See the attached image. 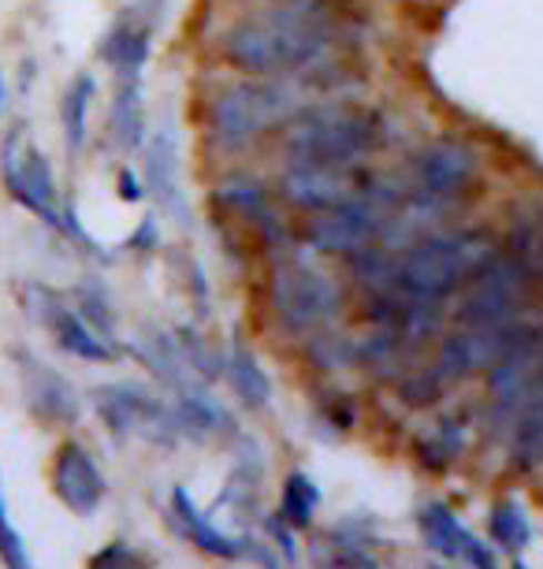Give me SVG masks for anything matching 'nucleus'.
I'll list each match as a JSON object with an SVG mask.
<instances>
[{
    "mask_svg": "<svg viewBox=\"0 0 543 569\" xmlns=\"http://www.w3.org/2000/svg\"><path fill=\"white\" fill-rule=\"evenodd\" d=\"M343 38V19L328 0H283L269 12L223 30L220 52L231 68L275 79L316 68Z\"/></svg>",
    "mask_w": 543,
    "mask_h": 569,
    "instance_id": "1",
    "label": "nucleus"
},
{
    "mask_svg": "<svg viewBox=\"0 0 543 569\" xmlns=\"http://www.w3.org/2000/svg\"><path fill=\"white\" fill-rule=\"evenodd\" d=\"M499 253L495 239L487 231H440L424 234L406 253L395 257V291L418 302L451 298L457 287H465L481 268Z\"/></svg>",
    "mask_w": 543,
    "mask_h": 569,
    "instance_id": "2",
    "label": "nucleus"
},
{
    "mask_svg": "<svg viewBox=\"0 0 543 569\" xmlns=\"http://www.w3.org/2000/svg\"><path fill=\"white\" fill-rule=\"evenodd\" d=\"M383 142V123L361 104H313L286 123V160L298 164H361Z\"/></svg>",
    "mask_w": 543,
    "mask_h": 569,
    "instance_id": "3",
    "label": "nucleus"
},
{
    "mask_svg": "<svg viewBox=\"0 0 543 569\" xmlns=\"http://www.w3.org/2000/svg\"><path fill=\"white\" fill-rule=\"evenodd\" d=\"M294 98L280 82H239L220 90L209 104V131L220 149H247L261 142L275 123H291Z\"/></svg>",
    "mask_w": 543,
    "mask_h": 569,
    "instance_id": "4",
    "label": "nucleus"
},
{
    "mask_svg": "<svg viewBox=\"0 0 543 569\" xmlns=\"http://www.w3.org/2000/svg\"><path fill=\"white\" fill-rule=\"evenodd\" d=\"M540 279V268L517 261L514 253H495L470 283L457 306V328H510Z\"/></svg>",
    "mask_w": 543,
    "mask_h": 569,
    "instance_id": "5",
    "label": "nucleus"
},
{
    "mask_svg": "<svg viewBox=\"0 0 543 569\" xmlns=\"http://www.w3.org/2000/svg\"><path fill=\"white\" fill-rule=\"evenodd\" d=\"M543 380V328L517 325L503 353L487 365V428L492 436H510L514 417Z\"/></svg>",
    "mask_w": 543,
    "mask_h": 569,
    "instance_id": "6",
    "label": "nucleus"
},
{
    "mask_svg": "<svg viewBox=\"0 0 543 569\" xmlns=\"http://www.w3.org/2000/svg\"><path fill=\"white\" fill-rule=\"evenodd\" d=\"M481 179V157L462 138L429 142L410 160V198L421 209H451L473 194Z\"/></svg>",
    "mask_w": 543,
    "mask_h": 569,
    "instance_id": "7",
    "label": "nucleus"
},
{
    "mask_svg": "<svg viewBox=\"0 0 543 569\" xmlns=\"http://www.w3.org/2000/svg\"><path fill=\"white\" fill-rule=\"evenodd\" d=\"M269 298H272L275 320H280L286 331H294V336H313V331H321L339 309V291L332 287V279L302 261H286L275 268Z\"/></svg>",
    "mask_w": 543,
    "mask_h": 569,
    "instance_id": "8",
    "label": "nucleus"
},
{
    "mask_svg": "<svg viewBox=\"0 0 543 569\" xmlns=\"http://www.w3.org/2000/svg\"><path fill=\"white\" fill-rule=\"evenodd\" d=\"M372 187H376V179L361 171V164H298V160H286L280 179V194L302 212H328L358 198L380 194Z\"/></svg>",
    "mask_w": 543,
    "mask_h": 569,
    "instance_id": "9",
    "label": "nucleus"
},
{
    "mask_svg": "<svg viewBox=\"0 0 543 569\" xmlns=\"http://www.w3.org/2000/svg\"><path fill=\"white\" fill-rule=\"evenodd\" d=\"M93 406H98L101 421L109 425L112 436H149V439H164L172 443L179 436L175 410L161 406V399H153L145 388L138 383H104L93 391Z\"/></svg>",
    "mask_w": 543,
    "mask_h": 569,
    "instance_id": "10",
    "label": "nucleus"
},
{
    "mask_svg": "<svg viewBox=\"0 0 543 569\" xmlns=\"http://www.w3.org/2000/svg\"><path fill=\"white\" fill-rule=\"evenodd\" d=\"M383 194H369V198H358L350 206H339V209H328V212H313V220L305 223V239L316 246L321 253H358L365 246L380 242L383 228Z\"/></svg>",
    "mask_w": 543,
    "mask_h": 569,
    "instance_id": "11",
    "label": "nucleus"
},
{
    "mask_svg": "<svg viewBox=\"0 0 543 569\" xmlns=\"http://www.w3.org/2000/svg\"><path fill=\"white\" fill-rule=\"evenodd\" d=\"M0 171H4L8 190L46 223H60V201H57V179H52L49 160L41 157L38 146H30L23 134H12L0 153Z\"/></svg>",
    "mask_w": 543,
    "mask_h": 569,
    "instance_id": "12",
    "label": "nucleus"
},
{
    "mask_svg": "<svg viewBox=\"0 0 543 569\" xmlns=\"http://www.w3.org/2000/svg\"><path fill=\"white\" fill-rule=\"evenodd\" d=\"M52 491L79 518H90L104 502V472L82 443H63L52 458Z\"/></svg>",
    "mask_w": 543,
    "mask_h": 569,
    "instance_id": "13",
    "label": "nucleus"
},
{
    "mask_svg": "<svg viewBox=\"0 0 543 569\" xmlns=\"http://www.w3.org/2000/svg\"><path fill=\"white\" fill-rule=\"evenodd\" d=\"M145 182L153 190V198L161 201L164 212H172L179 223L190 220L183 179H179V134L172 123H164L161 131H153L145 146Z\"/></svg>",
    "mask_w": 543,
    "mask_h": 569,
    "instance_id": "14",
    "label": "nucleus"
},
{
    "mask_svg": "<svg viewBox=\"0 0 543 569\" xmlns=\"http://www.w3.org/2000/svg\"><path fill=\"white\" fill-rule=\"evenodd\" d=\"M38 317L46 320V328L52 331V336H57V342H60L63 350L74 353V358H82V361H112L115 358V350L109 347V339H104L101 331L79 313V309L63 306L60 298H52V295L41 291Z\"/></svg>",
    "mask_w": 543,
    "mask_h": 569,
    "instance_id": "15",
    "label": "nucleus"
},
{
    "mask_svg": "<svg viewBox=\"0 0 543 569\" xmlns=\"http://www.w3.org/2000/svg\"><path fill=\"white\" fill-rule=\"evenodd\" d=\"M153 23L157 19L145 16H123L101 41V60L120 74V79H142V68L153 49Z\"/></svg>",
    "mask_w": 543,
    "mask_h": 569,
    "instance_id": "16",
    "label": "nucleus"
},
{
    "mask_svg": "<svg viewBox=\"0 0 543 569\" xmlns=\"http://www.w3.org/2000/svg\"><path fill=\"white\" fill-rule=\"evenodd\" d=\"M23 383H27V399L30 406L49 417V421H74L79 413V399H74V388L63 376H57L49 365L41 361H23Z\"/></svg>",
    "mask_w": 543,
    "mask_h": 569,
    "instance_id": "17",
    "label": "nucleus"
},
{
    "mask_svg": "<svg viewBox=\"0 0 543 569\" xmlns=\"http://www.w3.org/2000/svg\"><path fill=\"white\" fill-rule=\"evenodd\" d=\"M510 466L521 472L543 466V380L532 388L510 428Z\"/></svg>",
    "mask_w": 543,
    "mask_h": 569,
    "instance_id": "18",
    "label": "nucleus"
},
{
    "mask_svg": "<svg viewBox=\"0 0 543 569\" xmlns=\"http://www.w3.org/2000/svg\"><path fill=\"white\" fill-rule=\"evenodd\" d=\"M217 201L228 209H235L239 217L253 220V228H258L264 239H275V234H283V223L275 220L272 212V201L264 194V187L258 179H247V176H235L228 182H220L217 187Z\"/></svg>",
    "mask_w": 543,
    "mask_h": 569,
    "instance_id": "19",
    "label": "nucleus"
},
{
    "mask_svg": "<svg viewBox=\"0 0 543 569\" xmlns=\"http://www.w3.org/2000/svg\"><path fill=\"white\" fill-rule=\"evenodd\" d=\"M172 510H175V518L179 525H183V532L194 540V547H201L205 555L212 558H242L247 555V540H235V536H228V532H220L217 525H212L205 513H201L194 502H190V496L183 488H175V496H172Z\"/></svg>",
    "mask_w": 543,
    "mask_h": 569,
    "instance_id": "20",
    "label": "nucleus"
},
{
    "mask_svg": "<svg viewBox=\"0 0 543 569\" xmlns=\"http://www.w3.org/2000/svg\"><path fill=\"white\" fill-rule=\"evenodd\" d=\"M175 421H179V432H194V436H217L220 428H231V417L228 410L212 399V395L194 383V376H190L187 383H179L175 388Z\"/></svg>",
    "mask_w": 543,
    "mask_h": 569,
    "instance_id": "21",
    "label": "nucleus"
},
{
    "mask_svg": "<svg viewBox=\"0 0 543 569\" xmlns=\"http://www.w3.org/2000/svg\"><path fill=\"white\" fill-rule=\"evenodd\" d=\"M418 525H421V536H424V547L440 558H465V547H470L473 536L465 532V525L454 518L451 507L443 502H429L421 513H418Z\"/></svg>",
    "mask_w": 543,
    "mask_h": 569,
    "instance_id": "22",
    "label": "nucleus"
},
{
    "mask_svg": "<svg viewBox=\"0 0 543 569\" xmlns=\"http://www.w3.org/2000/svg\"><path fill=\"white\" fill-rule=\"evenodd\" d=\"M112 138L123 149H138L145 142L142 79H120V90H115L112 101Z\"/></svg>",
    "mask_w": 543,
    "mask_h": 569,
    "instance_id": "23",
    "label": "nucleus"
},
{
    "mask_svg": "<svg viewBox=\"0 0 543 569\" xmlns=\"http://www.w3.org/2000/svg\"><path fill=\"white\" fill-rule=\"evenodd\" d=\"M228 376H231V388H235V395L250 406V410H261V406H269V399H272V380L264 376V369H261L258 358H253L250 350H242V347L231 350Z\"/></svg>",
    "mask_w": 543,
    "mask_h": 569,
    "instance_id": "24",
    "label": "nucleus"
},
{
    "mask_svg": "<svg viewBox=\"0 0 543 569\" xmlns=\"http://www.w3.org/2000/svg\"><path fill=\"white\" fill-rule=\"evenodd\" d=\"M465 450V425L457 417H443L418 439V455L429 469H446Z\"/></svg>",
    "mask_w": 543,
    "mask_h": 569,
    "instance_id": "25",
    "label": "nucleus"
},
{
    "mask_svg": "<svg viewBox=\"0 0 543 569\" xmlns=\"http://www.w3.org/2000/svg\"><path fill=\"white\" fill-rule=\"evenodd\" d=\"M93 79L90 74H79L68 93H63V104H60V120H63V138H68V149L79 153L82 142H87V123H90V101H93Z\"/></svg>",
    "mask_w": 543,
    "mask_h": 569,
    "instance_id": "26",
    "label": "nucleus"
},
{
    "mask_svg": "<svg viewBox=\"0 0 543 569\" xmlns=\"http://www.w3.org/2000/svg\"><path fill=\"white\" fill-rule=\"evenodd\" d=\"M316 507H321V491H316L313 480L305 472H291L283 485V496H280V518L291 525V529H305L313 521Z\"/></svg>",
    "mask_w": 543,
    "mask_h": 569,
    "instance_id": "27",
    "label": "nucleus"
},
{
    "mask_svg": "<svg viewBox=\"0 0 543 569\" xmlns=\"http://www.w3.org/2000/svg\"><path fill=\"white\" fill-rule=\"evenodd\" d=\"M487 529H492V540L503 547V551H514V555L521 547H529V540H532V525L514 499L495 502L492 513H487Z\"/></svg>",
    "mask_w": 543,
    "mask_h": 569,
    "instance_id": "28",
    "label": "nucleus"
},
{
    "mask_svg": "<svg viewBox=\"0 0 543 569\" xmlns=\"http://www.w3.org/2000/svg\"><path fill=\"white\" fill-rule=\"evenodd\" d=\"M313 361L321 365V369H343V365L358 361V347H350L343 336H316L313 339Z\"/></svg>",
    "mask_w": 543,
    "mask_h": 569,
    "instance_id": "29",
    "label": "nucleus"
},
{
    "mask_svg": "<svg viewBox=\"0 0 543 569\" xmlns=\"http://www.w3.org/2000/svg\"><path fill=\"white\" fill-rule=\"evenodd\" d=\"M0 558H4L8 569H34L30 566V555H27L23 540H19V532L12 529V521H8L4 496H0Z\"/></svg>",
    "mask_w": 543,
    "mask_h": 569,
    "instance_id": "30",
    "label": "nucleus"
},
{
    "mask_svg": "<svg viewBox=\"0 0 543 569\" xmlns=\"http://www.w3.org/2000/svg\"><path fill=\"white\" fill-rule=\"evenodd\" d=\"M90 569H149V566H145V558L131 551L127 543H109L98 558H93Z\"/></svg>",
    "mask_w": 543,
    "mask_h": 569,
    "instance_id": "31",
    "label": "nucleus"
},
{
    "mask_svg": "<svg viewBox=\"0 0 543 569\" xmlns=\"http://www.w3.org/2000/svg\"><path fill=\"white\" fill-rule=\"evenodd\" d=\"M440 376H435L432 369L429 372H421L418 380H406L402 383V395H406V402H413V406H424V402H432L435 395H440Z\"/></svg>",
    "mask_w": 543,
    "mask_h": 569,
    "instance_id": "32",
    "label": "nucleus"
},
{
    "mask_svg": "<svg viewBox=\"0 0 543 569\" xmlns=\"http://www.w3.org/2000/svg\"><path fill=\"white\" fill-rule=\"evenodd\" d=\"M335 569H380L365 551H358L354 543H339L335 547Z\"/></svg>",
    "mask_w": 543,
    "mask_h": 569,
    "instance_id": "33",
    "label": "nucleus"
},
{
    "mask_svg": "<svg viewBox=\"0 0 543 569\" xmlns=\"http://www.w3.org/2000/svg\"><path fill=\"white\" fill-rule=\"evenodd\" d=\"M465 562H470L473 569H499L495 555L487 551V547H484L481 540H476V536L470 540V547H465Z\"/></svg>",
    "mask_w": 543,
    "mask_h": 569,
    "instance_id": "34",
    "label": "nucleus"
},
{
    "mask_svg": "<svg viewBox=\"0 0 543 569\" xmlns=\"http://www.w3.org/2000/svg\"><path fill=\"white\" fill-rule=\"evenodd\" d=\"M269 532L275 536V543L283 547V555H286V562H294V540H291V525H286L280 513L269 521Z\"/></svg>",
    "mask_w": 543,
    "mask_h": 569,
    "instance_id": "35",
    "label": "nucleus"
},
{
    "mask_svg": "<svg viewBox=\"0 0 543 569\" xmlns=\"http://www.w3.org/2000/svg\"><path fill=\"white\" fill-rule=\"evenodd\" d=\"M120 198L123 201H138V198H142V187H138V179L127 168L120 171Z\"/></svg>",
    "mask_w": 543,
    "mask_h": 569,
    "instance_id": "36",
    "label": "nucleus"
},
{
    "mask_svg": "<svg viewBox=\"0 0 543 569\" xmlns=\"http://www.w3.org/2000/svg\"><path fill=\"white\" fill-rule=\"evenodd\" d=\"M4 101H8V90H4V74H0V116H4Z\"/></svg>",
    "mask_w": 543,
    "mask_h": 569,
    "instance_id": "37",
    "label": "nucleus"
},
{
    "mask_svg": "<svg viewBox=\"0 0 543 569\" xmlns=\"http://www.w3.org/2000/svg\"><path fill=\"white\" fill-rule=\"evenodd\" d=\"M514 569H529V566L525 562H514Z\"/></svg>",
    "mask_w": 543,
    "mask_h": 569,
    "instance_id": "38",
    "label": "nucleus"
}]
</instances>
